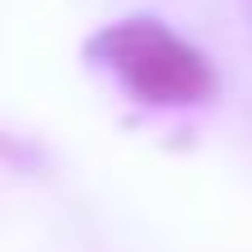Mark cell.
<instances>
[{
    "instance_id": "cell-1",
    "label": "cell",
    "mask_w": 252,
    "mask_h": 252,
    "mask_svg": "<svg viewBox=\"0 0 252 252\" xmlns=\"http://www.w3.org/2000/svg\"><path fill=\"white\" fill-rule=\"evenodd\" d=\"M94 52L103 56L108 70H117L126 89L150 103H196L210 89V70L201 65V56L150 19L108 28L94 42Z\"/></svg>"
}]
</instances>
